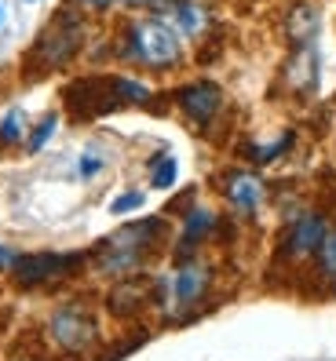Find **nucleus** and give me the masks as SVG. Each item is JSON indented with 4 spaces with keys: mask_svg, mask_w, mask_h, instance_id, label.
I'll return each instance as SVG.
<instances>
[{
    "mask_svg": "<svg viewBox=\"0 0 336 361\" xmlns=\"http://www.w3.org/2000/svg\"><path fill=\"white\" fill-rule=\"evenodd\" d=\"M168 233L164 216H146V219H132L117 226L110 238H102L92 252H88V267L107 281H121V278H132L146 267V259L161 248Z\"/></svg>",
    "mask_w": 336,
    "mask_h": 361,
    "instance_id": "obj_1",
    "label": "nucleus"
},
{
    "mask_svg": "<svg viewBox=\"0 0 336 361\" xmlns=\"http://www.w3.org/2000/svg\"><path fill=\"white\" fill-rule=\"evenodd\" d=\"M212 285H216V267L208 259H201V256L176 259L172 270L154 278V288H157L154 307L168 317V322H186V317H194L198 310H205Z\"/></svg>",
    "mask_w": 336,
    "mask_h": 361,
    "instance_id": "obj_2",
    "label": "nucleus"
},
{
    "mask_svg": "<svg viewBox=\"0 0 336 361\" xmlns=\"http://www.w3.org/2000/svg\"><path fill=\"white\" fill-rule=\"evenodd\" d=\"M62 99H66V110L77 121H88L99 114L121 110V106L146 102L150 99V88L132 80V77H80L62 92Z\"/></svg>",
    "mask_w": 336,
    "mask_h": 361,
    "instance_id": "obj_3",
    "label": "nucleus"
},
{
    "mask_svg": "<svg viewBox=\"0 0 336 361\" xmlns=\"http://www.w3.org/2000/svg\"><path fill=\"white\" fill-rule=\"evenodd\" d=\"M121 59L146 70H168L183 59L179 33L168 23H161V18H136L121 37Z\"/></svg>",
    "mask_w": 336,
    "mask_h": 361,
    "instance_id": "obj_4",
    "label": "nucleus"
},
{
    "mask_svg": "<svg viewBox=\"0 0 336 361\" xmlns=\"http://www.w3.org/2000/svg\"><path fill=\"white\" fill-rule=\"evenodd\" d=\"M44 339L66 357H80L92 347H99L102 339V325L99 314L84 303V300H66L59 303L48 317H44Z\"/></svg>",
    "mask_w": 336,
    "mask_h": 361,
    "instance_id": "obj_5",
    "label": "nucleus"
},
{
    "mask_svg": "<svg viewBox=\"0 0 336 361\" xmlns=\"http://www.w3.org/2000/svg\"><path fill=\"white\" fill-rule=\"evenodd\" d=\"M88 267V252H26V256H15L8 278L15 281V288H52L77 278V274Z\"/></svg>",
    "mask_w": 336,
    "mask_h": 361,
    "instance_id": "obj_6",
    "label": "nucleus"
},
{
    "mask_svg": "<svg viewBox=\"0 0 336 361\" xmlns=\"http://www.w3.org/2000/svg\"><path fill=\"white\" fill-rule=\"evenodd\" d=\"M329 216L322 208H304L296 212L292 219H285L282 226V238H278V248H275V259L285 263V267H300V263H311L318 256L322 241L329 238Z\"/></svg>",
    "mask_w": 336,
    "mask_h": 361,
    "instance_id": "obj_7",
    "label": "nucleus"
},
{
    "mask_svg": "<svg viewBox=\"0 0 336 361\" xmlns=\"http://www.w3.org/2000/svg\"><path fill=\"white\" fill-rule=\"evenodd\" d=\"M80 44H84V18L66 8V11H59L44 30H40L30 59H33V66L44 70V73L48 70H62L80 51Z\"/></svg>",
    "mask_w": 336,
    "mask_h": 361,
    "instance_id": "obj_8",
    "label": "nucleus"
},
{
    "mask_svg": "<svg viewBox=\"0 0 336 361\" xmlns=\"http://www.w3.org/2000/svg\"><path fill=\"white\" fill-rule=\"evenodd\" d=\"M176 106L183 110V117L198 124V128H212V121L220 117L223 110V92H220V84L212 80H191V84H183V88L176 92Z\"/></svg>",
    "mask_w": 336,
    "mask_h": 361,
    "instance_id": "obj_9",
    "label": "nucleus"
},
{
    "mask_svg": "<svg viewBox=\"0 0 336 361\" xmlns=\"http://www.w3.org/2000/svg\"><path fill=\"white\" fill-rule=\"evenodd\" d=\"M154 303H157V288H154L150 274H132V278L110 281L107 310L114 317H136V314H143L146 307H154Z\"/></svg>",
    "mask_w": 336,
    "mask_h": 361,
    "instance_id": "obj_10",
    "label": "nucleus"
},
{
    "mask_svg": "<svg viewBox=\"0 0 336 361\" xmlns=\"http://www.w3.org/2000/svg\"><path fill=\"white\" fill-rule=\"evenodd\" d=\"M220 194L230 204V212L252 219L260 212V204L267 201V186L256 172H245V168H230V172L220 179Z\"/></svg>",
    "mask_w": 336,
    "mask_h": 361,
    "instance_id": "obj_11",
    "label": "nucleus"
},
{
    "mask_svg": "<svg viewBox=\"0 0 336 361\" xmlns=\"http://www.w3.org/2000/svg\"><path fill=\"white\" fill-rule=\"evenodd\" d=\"M220 216L208 204H191L183 212V219H179V241H176V259H186V256H198V248L205 241H212L216 238V230H220Z\"/></svg>",
    "mask_w": 336,
    "mask_h": 361,
    "instance_id": "obj_12",
    "label": "nucleus"
},
{
    "mask_svg": "<svg viewBox=\"0 0 336 361\" xmlns=\"http://www.w3.org/2000/svg\"><path fill=\"white\" fill-rule=\"evenodd\" d=\"M168 18H172L168 26L183 37H201L208 30V23H212L208 8H201L198 0H168Z\"/></svg>",
    "mask_w": 336,
    "mask_h": 361,
    "instance_id": "obj_13",
    "label": "nucleus"
},
{
    "mask_svg": "<svg viewBox=\"0 0 336 361\" xmlns=\"http://www.w3.org/2000/svg\"><path fill=\"white\" fill-rule=\"evenodd\" d=\"M314 263V278H318L325 295H336V230H329V238L322 241L318 256L311 259Z\"/></svg>",
    "mask_w": 336,
    "mask_h": 361,
    "instance_id": "obj_14",
    "label": "nucleus"
},
{
    "mask_svg": "<svg viewBox=\"0 0 336 361\" xmlns=\"http://www.w3.org/2000/svg\"><path fill=\"white\" fill-rule=\"evenodd\" d=\"M314 30H318V15H314L311 4H296L289 11V37H292V44H296V48L311 44Z\"/></svg>",
    "mask_w": 336,
    "mask_h": 361,
    "instance_id": "obj_15",
    "label": "nucleus"
},
{
    "mask_svg": "<svg viewBox=\"0 0 336 361\" xmlns=\"http://www.w3.org/2000/svg\"><path fill=\"white\" fill-rule=\"evenodd\" d=\"M26 114L18 110V106H11V110L4 114V121H0V146H18V142H26Z\"/></svg>",
    "mask_w": 336,
    "mask_h": 361,
    "instance_id": "obj_16",
    "label": "nucleus"
},
{
    "mask_svg": "<svg viewBox=\"0 0 336 361\" xmlns=\"http://www.w3.org/2000/svg\"><path fill=\"white\" fill-rule=\"evenodd\" d=\"M176 179H179V161L172 154H157L150 161V186L168 190V186H176Z\"/></svg>",
    "mask_w": 336,
    "mask_h": 361,
    "instance_id": "obj_17",
    "label": "nucleus"
},
{
    "mask_svg": "<svg viewBox=\"0 0 336 361\" xmlns=\"http://www.w3.org/2000/svg\"><path fill=\"white\" fill-rule=\"evenodd\" d=\"M55 128H59V114H44L33 128H30V135H26V154H40L48 146V139L55 135Z\"/></svg>",
    "mask_w": 336,
    "mask_h": 361,
    "instance_id": "obj_18",
    "label": "nucleus"
},
{
    "mask_svg": "<svg viewBox=\"0 0 336 361\" xmlns=\"http://www.w3.org/2000/svg\"><path fill=\"white\" fill-rule=\"evenodd\" d=\"M289 146H292V132H285L278 142H267V146H252V150H248V161L252 164H270V161H278L285 150H289Z\"/></svg>",
    "mask_w": 336,
    "mask_h": 361,
    "instance_id": "obj_19",
    "label": "nucleus"
},
{
    "mask_svg": "<svg viewBox=\"0 0 336 361\" xmlns=\"http://www.w3.org/2000/svg\"><path fill=\"white\" fill-rule=\"evenodd\" d=\"M143 204H146L143 190H128V194H117V197L110 201V212H114V216H128V212H139Z\"/></svg>",
    "mask_w": 336,
    "mask_h": 361,
    "instance_id": "obj_20",
    "label": "nucleus"
},
{
    "mask_svg": "<svg viewBox=\"0 0 336 361\" xmlns=\"http://www.w3.org/2000/svg\"><path fill=\"white\" fill-rule=\"evenodd\" d=\"M102 168H107V157H102L99 150H84L80 161H77V176H80V179H95Z\"/></svg>",
    "mask_w": 336,
    "mask_h": 361,
    "instance_id": "obj_21",
    "label": "nucleus"
},
{
    "mask_svg": "<svg viewBox=\"0 0 336 361\" xmlns=\"http://www.w3.org/2000/svg\"><path fill=\"white\" fill-rule=\"evenodd\" d=\"M80 8H88V11H110L114 8V0H77Z\"/></svg>",
    "mask_w": 336,
    "mask_h": 361,
    "instance_id": "obj_22",
    "label": "nucleus"
},
{
    "mask_svg": "<svg viewBox=\"0 0 336 361\" xmlns=\"http://www.w3.org/2000/svg\"><path fill=\"white\" fill-rule=\"evenodd\" d=\"M11 263H15V252H11L8 245H0V274H8Z\"/></svg>",
    "mask_w": 336,
    "mask_h": 361,
    "instance_id": "obj_23",
    "label": "nucleus"
},
{
    "mask_svg": "<svg viewBox=\"0 0 336 361\" xmlns=\"http://www.w3.org/2000/svg\"><path fill=\"white\" fill-rule=\"evenodd\" d=\"M124 4H132V8H157V4H164V0H124Z\"/></svg>",
    "mask_w": 336,
    "mask_h": 361,
    "instance_id": "obj_24",
    "label": "nucleus"
},
{
    "mask_svg": "<svg viewBox=\"0 0 336 361\" xmlns=\"http://www.w3.org/2000/svg\"><path fill=\"white\" fill-rule=\"evenodd\" d=\"M0 26H4V4H0Z\"/></svg>",
    "mask_w": 336,
    "mask_h": 361,
    "instance_id": "obj_25",
    "label": "nucleus"
},
{
    "mask_svg": "<svg viewBox=\"0 0 336 361\" xmlns=\"http://www.w3.org/2000/svg\"><path fill=\"white\" fill-rule=\"evenodd\" d=\"M18 361H44V357H18Z\"/></svg>",
    "mask_w": 336,
    "mask_h": 361,
    "instance_id": "obj_26",
    "label": "nucleus"
},
{
    "mask_svg": "<svg viewBox=\"0 0 336 361\" xmlns=\"http://www.w3.org/2000/svg\"><path fill=\"white\" fill-rule=\"evenodd\" d=\"M26 4H33V0H26Z\"/></svg>",
    "mask_w": 336,
    "mask_h": 361,
    "instance_id": "obj_27",
    "label": "nucleus"
}]
</instances>
